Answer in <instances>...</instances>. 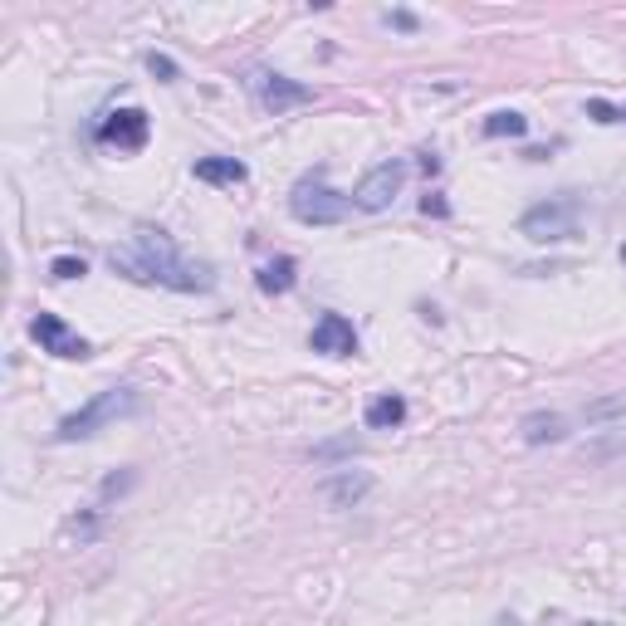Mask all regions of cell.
<instances>
[{
    "instance_id": "6da1fadb",
    "label": "cell",
    "mask_w": 626,
    "mask_h": 626,
    "mask_svg": "<svg viewBox=\"0 0 626 626\" xmlns=\"http://www.w3.org/2000/svg\"><path fill=\"white\" fill-rule=\"evenodd\" d=\"M108 265L137 279V284H162V289H177V294H211L216 289V269L206 260H186L177 240L167 230H152V225H137L133 245L113 250Z\"/></svg>"
},
{
    "instance_id": "7a4b0ae2",
    "label": "cell",
    "mask_w": 626,
    "mask_h": 626,
    "mask_svg": "<svg viewBox=\"0 0 626 626\" xmlns=\"http://www.w3.org/2000/svg\"><path fill=\"white\" fill-rule=\"evenodd\" d=\"M137 406V392L133 387H108V392H98L89 406H79V411H69L59 426H54V441L59 446H74V441H89L98 436L108 421H118V416H128Z\"/></svg>"
},
{
    "instance_id": "3957f363",
    "label": "cell",
    "mask_w": 626,
    "mask_h": 626,
    "mask_svg": "<svg viewBox=\"0 0 626 626\" xmlns=\"http://www.w3.org/2000/svg\"><path fill=\"white\" fill-rule=\"evenodd\" d=\"M289 211H294V221H304V225H338L353 211V201L328 186L323 167H313V172H304L289 186Z\"/></svg>"
},
{
    "instance_id": "277c9868",
    "label": "cell",
    "mask_w": 626,
    "mask_h": 626,
    "mask_svg": "<svg viewBox=\"0 0 626 626\" xmlns=\"http://www.w3.org/2000/svg\"><path fill=\"white\" fill-rule=\"evenodd\" d=\"M578 225H582V201L573 191H563V196H548V201L529 206L519 216V235H529L534 245H563V240L578 235Z\"/></svg>"
},
{
    "instance_id": "5b68a950",
    "label": "cell",
    "mask_w": 626,
    "mask_h": 626,
    "mask_svg": "<svg viewBox=\"0 0 626 626\" xmlns=\"http://www.w3.org/2000/svg\"><path fill=\"white\" fill-rule=\"evenodd\" d=\"M250 93L260 98V108L265 113H289V108H304L313 103V89L309 84H299V79H289V74H274V69H255L250 74Z\"/></svg>"
},
{
    "instance_id": "8992f818",
    "label": "cell",
    "mask_w": 626,
    "mask_h": 626,
    "mask_svg": "<svg viewBox=\"0 0 626 626\" xmlns=\"http://www.w3.org/2000/svg\"><path fill=\"white\" fill-rule=\"evenodd\" d=\"M402 181H406V162H402V157H387V162H377V167H372V172L358 181V191H353V206H358V211H387V206L397 201Z\"/></svg>"
},
{
    "instance_id": "52a82bcc",
    "label": "cell",
    "mask_w": 626,
    "mask_h": 626,
    "mask_svg": "<svg viewBox=\"0 0 626 626\" xmlns=\"http://www.w3.org/2000/svg\"><path fill=\"white\" fill-rule=\"evenodd\" d=\"M30 333H35V343L45 348L49 358H64V362H84L93 353L89 348V338H79L59 313H35L30 318Z\"/></svg>"
},
{
    "instance_id": "ba28073f",
    "label": "cell",
    "mask_w": 626,
    "mask_h": 626,
    "mask_svg": "<svg viewBox=\"0 0 626 626\" xmlns=\"http://www.w3.org/2000/svg\"><path fill=\"white\" fill-rule=\"evenodd\" d=\"M147 137H152V118H147L142 108H118V113H108V118L98 123V142H103V147H118V152L147 147Z\"/></svg>"
},
{
    "instance_id": "9c48e42d",
    "label": "cell",
    "mask_w": 626,
    "mask_h": 626,
    "mask_svg": "<svg viewBox=\"0 0 626 626\" xmlns=\"http://www.w3.org/2000/svg\"><path fill=\"white\" fill-rule=\"evenodd\" d=\"M372 485H377V480H372V470H353V465H348V470L323 475L313 494H318L328 509H353V504H362V499L372 494Z\"/></svg>"
},
{
    "instance_id": "30bf717a",
    "label": "cell",
    "mask_w": 626,
    "mask_h": 626,
    "mask_svg": "<svg viewBox=\"0 0 626 626\" xmlns=\"http://www.w3.org/2000/svg\"><path fill=\"white\" fill-rule=\"evenodd\" d=\"M309 348L323 358H353L358 353V328L343 318V313H323L309 333Z\"/></svg>"
},
{
    "instance_id": "8fae6325",
    "label": "cell",
    "mask_w": 626,
    "mask_h": 626,
    "mask_svg": "<svg viewBox=\"0 0 626 626\" xmlns=\"http://www.w3.org/2000/svg\"><path fill=\"white\" fill-rule=\"evenodd\" d=\"M519 436H524V446H558V441H568V416H558V411H529L519 421Z\"/></svg>"
},
{
    "instance_id": "7c38bea8",
    "label": "cell",
    "mask_w": 626,
    "mask_h": 626,
    "mask_svg": "<svg viewBox=\"0 0 626 626\" xmlns=\"http://www.w3.org/2000/svg\"><path fill=\"white\" fill-rule=\"evenodd\" d=\"M362 421H367V431H397V426L406 421V397H397V392L372 397L367 411H362Z\"/></svg>"
},
{
    "instance_id": "4fadbf2b",
    "label": "cell",
    "mask_w": 626,
    "mask_h": 626,
    "mask_svg": "<svg viewBox=\"0 0 626 626\" xmlns=\"http://www.w3.org/2000/svg\"><path fill=\"white\" fill-rule=\"evenodd\" d=\"M255 284H260V294H289L294 284H299V265H294V255H274L269 265L255 269Z\"/></svg>"
},
{
    "instance_id": "5bb4252c",
    "label": "cell",
    "mask_w": 626,
    "mask_h": 626,
    "mask_svg": "<svg viewBox=\"0 0 626 626\" xmlns=\"http://www.w3.org/2000/svg\"><path fill=\"white\" fill-rule=\"evenodd\" d=\"M191 172H196V181H206V186H240V181L250 177V167L235 162V157H201Z\"/></svg>"
},
{
    "instance_id": "9a60e30c",
    "label": "cell",
    "mask_w": 626,
    "mask_h": 626,
    "mask_svg": "<svg viewBox=\"0 0 626 626\" xmlns=\"http://www.w3.org/2000/svg\"><path fill=\"white\" fill-rule=\"evenodd\" d=\"M529 133V118L524 113H514V108H499L485 118V137H524Z\"/></svg>"
},
{
    "instance_id": "2e32d148",
    "label": "cell",
    "mask_w": 626,
    "mask_h": 626,
    "mask_svg": "<svg viewBox=\"0 0 626 626\" xmlns=\"http://www.w3.org/2000/svg\"><path fill=\"white\" fill-rule=\"evenodd\" d=\"M84 274H89V265H84L79 255H54V260H49V279H59V284L84 279Z\"/></svg>"
},
{
    "instance_id": "e0dca14e",
    "label": "cell",
    "mask_w": 626,
    "mask_h": 626,
    "mask_svg": "<svg viewBox=\"0 0 626 626\" xmlns=\"http://www.w3.org/2000/svg\"><path fill=\"white\" fill-rule=\"evenodd\" d=\"M587 426H597V421H612V416H626V397H602V402H592L587 411Z\"/></svg>"
},
{
    "instance_id": "ac0fdd59",
    "label": "cell",
    "mask_w": 626,
    "mask_h": 626,
    "mask_svg": "<svg viewBox=\"0 0 626 626\" xmlns=\"http://www.w3.org/2000/svg\"><path fill=\"white\" fill-rule=\"evenodd\" d=\"M587 118L592 123H626V108H617V103H607V98H587Z\"/></svg>"
},
{
    "instance_id": "d6986e66",
    "label": "cell",
    "mask_w": 626,
    "mask_h": 626,
    "mask_svg": "<svg viewBox=\"0 0 626 626\" xmlns=\"http://www.w3.org/2000/svg\"><path fill=\"white\" fill-rule=\"evenodd\" d=\"M147 69H152V74H157L162 84H177V79H181V69L172 64V59H167V54H157V49L147 54Z\"/></svg>"
},
{
    "instance_id": "ffe728a7",
    "label": "cell",
    "mask_w": 626,
    "mask_h": 626,
    "mask_svg": "<svg viewBox=\"0 0 626 626\" xmlns=\"http://www.w3.org/2000/svg\"><path fill=\"white\" fill-rule=\"evenodd\" d=\"M133 485H137V475H133V470H128V475H108V480H103V499H113V494L133 490Z\"/></svg>"
},
{
    "instance_id": "44dd1931",
    "label": "cell",
    "mask_w": 626,
    "mask_h": 626,
    "mask_svg": "<svg viewBox=\"0 0 626 626\" xmlns=\"http://www.w3.org/2000/svg\"><path fill=\"white\" fill-rule=\"evenodd\" d=\"M387 25H397V30H416V15H411V10H387Z\"/></svg>"
},
{
    "instance_id": "7402d4cb",
    "label": "cell",
    "mask_w": 626,
    "mask_h": 626,
    "mask_svg": "<svg viewBox=\"0 0 626 626\" xmlns=\"http://www.w3.org/2000/svg\"><path fill=\"white\" fill-rule=\"evenodd\" d=\"M622 265H626V245H622Z\"/></svg>"
}]
</instances>
